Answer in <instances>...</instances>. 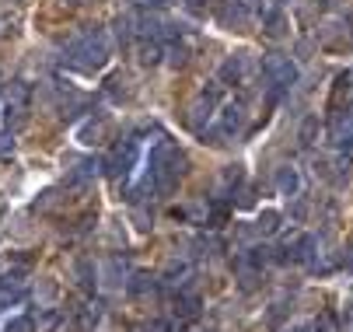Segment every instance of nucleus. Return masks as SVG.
Returning <instances> with one entry per match:
<instances>
[{
	"mask_svg": "<svg viewBox=\"0 0 353 332\" xmlns=\"http://www.w3.org/2000/svg\"><path fill=\"white\" fill-rule=\"evenodd\" d=\"M112 56V39L105 28H84L81 35L70 39V45L63 50V63L70 70H81V74H94L102 70Z\"/></svg>",
	"mask_w": 353,
	"mask_h": 332,
	"instance_id": "f257e3e1",
	"label": "nucleus"
},
{
	"mask_svg": "<svg viewBox=\"0 0 353 332\" xmlns=\"http://www.w3.org/2000/svg\"><path fill=\"white\" fill-rule=\"evenodd\" d=\"M28 102H32V84L28 81H11L8 91H4V119H8V129L21 126L28 119Z\"/></svg>",
	"mask_w": 353,
	"mask_h": 332,
	"instance_id": "f03ea898",
	"label": "nucleus"
},
{
	"mask_svg": "<svg viewBox=\"0 0 353 332\" xmlns=\"http://www.w3.org/2000/svg\"><path fill=\"white\" fill-rule=\"evenodd\" d=\"M137 158H140V144L130 136V140H123V144L112 147V154H109V161H105V172H109L112 178H126V175L137 168Z\"/></svg>",
	"mask_w": 353,
	"mask_h": 332,
	"instance_id": "7ed1b4c3",
	"label": "nucleus"
},
{
	"mask_svg": "<svg viewBox=\"0 0 353 332\" xmlns=\"http://www.w3.org/2000/svg\"><path fill=\"white\" fill-rule=\"evenodd\" d=\"M263 74H266V81H270L273 87H287V84H294V77H297L294 63H290L287 56H280V53H270V56L263 60Z\"/></svg>",
	"mask_w": 353,
	"mask_h": 332,
	"instance_id": "20e7f679",
	"label": "nucleus"
},
{
	"mask_svg": "<svg viewBox=\"0 0 353 332\" xmlns=\"http://www.w3.org/2000/svg\"><path fill=\"white\" fill-rule=\"evenodd\" d=\"M241 126H245V109L241 105H224L221 109V116H217V123H214V136H238L241 133Z\"/></svg>",
	"mask_w": 353,
	"mask_h": 332,
	"instance_id": "39448f33",
	"label": "nucleus"
},
{
	"mask_svg": "<svg viewBox=\"0 0 353 332\" xmlns=\"http://www.w3.org/2000/svg\"><path fill=\"white\" fill-rule=\"evenodd\" d=\"M245 74H248V53H234V56H228L224 67H221V81H224V84H241Z\"/></svg>",
	"mask_w": 353,
	"mask_h": 332,
	"instance_id": "423d86ee",
	"label": "nucleus"
},
{
	"mask_svg": "<svg viewBox=\"0 0 353 332\" xmlns=\"http://www.w3.org/2000/svg\"><path fill=\"white\" fill-rule=\"evenodd\" d=\"M21 298H25L21 276H4V280H0V308H11V304H18Z\"/></svg>",
	"mask_w": 353,
	"mask_h": 332,
	"instance_id": "0eeeda50",
	"label": "nucleus"
},
{
	"mask_svg": "<svg viewBox=\"0 0 353 332\" xmlns=\"http://www.w3.org/2000/svg\"><path fill=\"white\" fill-rule=\"evenodd\" d=\"M189 273H192V262H189V259H172V262L165 266V283H172V287H182V283L189 280Z\"/></svg>",
	"mask_w": 353,
	"mask_h": 332,
	"instance_id": "6e6552de",
	"label": "nucleus"
},
{
	"mask_svg": "<svg viewBox=\"0 0 353 332\" xmlns=\"http://www.w3.org/2000/svg\"><path fill=\"white\" fill-rule=\"evenodd\" d=\"M98 172H102V161H94V158L74 161V168H70V182H91Z\"/></svg>",
	"mask_w": 353,
	"mask_h": 332,
	"instance_id": "1a4fd4ad",
	"label": "nucleus"
},
{
	"mask_svg": "<svg viewBox=\"0 0 353 332\" xmlns=\"http://www.w3.org/2000/svg\"><path fill=\"white\" fill-rule=\"evenodd\" d=\"M175 315H179V318H196V315H199V298L189 294V291L175 294Z\"/></svg>",
	"mask_w": 353,
	"mask_h": 332,
	"instance_id": "9d476101",
	"label": "nucleus"
},
{
	"mask_svg": "<svg viewBox=\"0 0 353 332\" xmlns=\"http://www.w3.org/2000/svg\"><path fill=\"white\" fill-rule=\"evenodd\" d=\"M94 322H98V315L91 308H74L70 311V332H91Z\"/></svg>",
	"mask_w": 353,
	"mask_h": 332,
	"instance_id": "9b49d317",
	"label": "nucleus"
},
{
	"mask_svg": "<svg viewBox=\"0 0 353 332\" xmlns=\"http://www.w3.org/2000/svg\"><path fill=\"white\" fill-rule=\"evenodd\" d=\"M126 287H130V294H154V276H147V273H133V280H126Z\"/></svg>",
	"mask_w": 353,
	"mask_h": 332,
	"instance_id": "f8f14e48",
	"label": "nucleus"
},
{
	"mask_svg": "<svg viewBox=\"0 0 353 332\" xmlns=\"http://www.w3.org/2000/svg\"><path fill=\"white\" fill-rule=\"evenodd\" d=\"M74 269H77V276H81V287H84V291H94V266L81 259Z\"/></svg>",
	"mask_w": 353,
	"mask_h": 332,
	"instance_id": "ddd939ff",
	"label": "nucleus"
},
{
	"mask_svg": "<svg viewBox=\"0 0 353 332\" xmlns=\"http://www.w3.org/2000/svg\"><path fill=\"white\" fill-rule=\"evenodd\" d=\"M4 332H35V318H32V315H18V318L8 322Z\"/></svg>",
	"mask_w": 353,
	"mask_h": 332,
	"instance_id": "4468645a",
	"label": "nucleus"
},
{
	"mask_svg": "<svg viewBox=\"0 0 353 332\" xmlns=\"http://www.w3.org/2000/svg\"><path fill=\"white\" fill-rule=\"evenodd\" d=\"M14 154V129H0V161Z\"/></svg>",
	"mask_w": 353,
	"mask_h": 332,
	"instance_id": "2eb2a0df",
	"label": "nucleus"
},
{
	"mask_svg": "<svg viewBox=\"0 0 353 332\" xmlns=\"http://www.w3.org/2000/svg\"><path fill=\"white\" fill-rule=\"evenodd\" d=\"M98 136H105V123H91L88 129H81L84 144H98Z\"/></svg>",
	"mask_w": 353,
	"mask_h": 332,
	"instance_id": "dca6fc26",
	"label": "nucleus"
},
{
	"mask_svg": "<svg viewBox=\"0 0 353 332\" xmlns=\"http://www.w3.org/2000/svg\"><path fill=\"white\" fill-rule=\"evenodd\" d=\"M147 332H175V322L172 318H150L147 322Z\"/></svg>",
	"mask_w": 353,
	"mask_h": 332,
	"instance_id": "f3484780",
	"label": "nucleus"
},
{
	"mask_svg": "<svg viewBox=\"0 0 353 332\" xmlns=\"http://www.w3.org/2000/svg\"><path fill=\"white\" fill-rule=\"evenodd\" d=\"M280 189H283V193H294V189H297V175H294L290 168L280 172Z\"/></svg>",
	"mask_w": 353,
	"mask_h": 332,
	"instance_id": "a211bd4d",
	"label": "nucleus"
},
{
	"mask_svg": "<svg viewBox=\"0 0 353 332\" xmlns=\"http://www.w3.org/2000/svg\"><path fill=\"white\" fill-rule=\"evenodd\" d=\"M140 8H161V4H172V0H137Z\"/></svg>",
	"mask_w": 353,
	"mask_h": 332,
	"instance_id": "6ab92c4d",
	"label": "nucleus"
},
{
	"mask_svg": "<svg viewBox=\"0 0 353 332\" xmlns=\"http://www.w3.org/2000/svg\"><path fill=\"white\" fill-rule=\"evenodd\" d=\"M259 227H263V231H273V227H276V217H273V214H266V217H263V224H259Z\"/></svg>",
	"mask_w": 353,
	"mask_h": 332,
	"instance_id": "aec40b11",
	"label": "nucleus"
},
{
	"mask_svg": "<svg viewBox=\"0 0 353 332\" xmlns=\"http://www.w3.org/2000/svg\"><path fill=\"white\" fill-rule=\"evenodd\" d=\"M189 4H203V0H189Z\"/></svg>",
	"mask_w": 353,
	"mask_h": 332,
	"instance_id": "412c9836",
	"label": "nucleus"
}]
</instances>
